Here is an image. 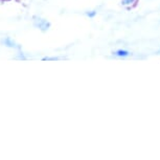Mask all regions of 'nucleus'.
I'll list each match as a JSON object with an SVG mask.
<instances>
[{
  "label": "nucleus",
  "instance_id": "f257e3e1",
  "mask_svg": "<svg viewBox=\"0 0 160 160\" xmlns=\"http://www.w3.org/2000/svg\"><path fill=\"white\" fill-rule=\"evenodd\" d=\"M116 55L117 56H127V55H128V52H127V51H125V50H118L116 52Z\"/></svg>",
  "mask_w": 160,
  "mask_h": 160
}]
</instances>
